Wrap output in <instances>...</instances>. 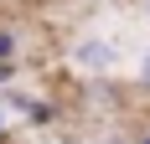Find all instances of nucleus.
Wrapping results in <instances>:
<instances>
[{
	"mask_svg": "<svg viewBox=\"0 0 150 144\" xmlns=\"http://www.w3.org/2000/svg\"><path fill=\"white\" fill-rule=\"evenodd\" d=\"M78 62L83 67H109L114 62V46L109 41H78Z\"/></svg>",
	"mask_w": 150,
	"mask_h": 144,
	"instance_id": "f257e3e1",
	"label": "nucleus"
},
{
	"mask_svg": "<svg viewBox=\"0 0 150 144\" xmlns=\"http://www.w3.org/2000/svg\"><path fill=\"white\" fill-rule=\"evenodd\" d=\"M16 46H21V36L11 26H0V62H16Z\"/></svg>",
	"mask_w": 150,
	"mask_h": 144,
	"instance_id": "f03ea898",
	"label": "nucleus"
},
{
	"mask_svg": "<svg viewBox=\"0 0 150 144\" xmlns=\"http://www.w3.org/2000/svg\"><path fill=\"white\" fill-rule=\"evenodd\" d=\"M140 87H145V93H150V52H145V57H140Z\"/></svg>",
	"mask_w": 150,
	"mask_h": 144,
	"instance_id": "7ed1b4c3",
	"label": "nucleus"
},
{
	"mask_svg": "<svg viewBox=\"0 0 150 144\" xmlns=\"http://www.w3.org/2000/svg\"><path fill=\"white\" fill-rule=\"evenodd\" d=\"M11 72H16V62H0V82H11Z\"/></svg>",
	"mask_w": 150,
	"mask_h": 144,
	"instance_id": "20e7f679",
	"label": "nucleus"
},
{
	"mask_svg": "<svg viewBox=\"0 0 150 144\" xmlns=\"http://www.w3.org/2000/svg\"><path fill=\"white\" fill-rule=\"evenodd\" d=\"M135 144H150V129H145V134H140V139H135Z\"/></svg>",
	"mask_w": 150,
	"mask_h": 144,
	"instance_id": "39448f33",
	"label": "nucleus"
}]
</instances>
